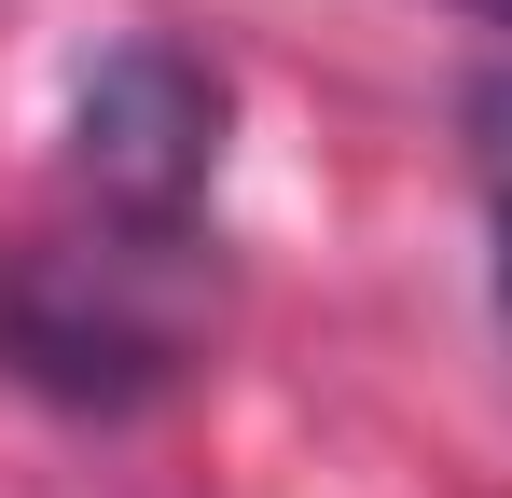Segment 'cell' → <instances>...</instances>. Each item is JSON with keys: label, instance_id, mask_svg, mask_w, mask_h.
Here are the masks:
<instances>
[{"label": "cell", "instance_id": "1", "mask_svg": "<svg viewBox=\"0 0 512 498\" xmlns=\"http://www.w3.org/2000/svg\"><path fill=\"white\" fill-rule=\"evenodd\" d=\"M14 360L70 402H139L194 360V236H97L42 249L14 277Z\"/></svg>", "mask_w": 512, "mask_h": 498}, {"label": "cell", "instance_id": "2", "mask_svg": "<svg viewBox=\"0 0 512 498\" xmlns=\"http://www.w3.org/2000/svg\"><path fill=\"white\" fill-rule=\"evenodd\" d=\"M222 180V70L194 42H111L84 83H70V194L125 236H194Z\"/></svg>", "mask_w": 512, "mask_h": 498}, {"label": "cell", "instance_id": "3", "mask_svg": "<svg viewBox=\"0 0 512 498\" xmlns=\"http://www.w3.org/2000/svg\"><path fill=\"white\" fill-rule=\"evenodd\" d=\"M471 180H485V277H499V319H512V56L471 83Z\"/></svg>", "mask_w": 512, "mask_h": 498}, {"label": "cell", "instance_id": "4", "mask_svg": "<svg viewBox=\"0 0 512 498\" xmlns=\"http://www.w3.org/2000/svg\"><path fill=\"white\" fill-rule=\"evenodd\" d=\"M471 14H499V28H512V0H471Z\"/></svg>", "mask_w": 512, "mask_h": 498}]
</instances>
